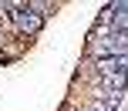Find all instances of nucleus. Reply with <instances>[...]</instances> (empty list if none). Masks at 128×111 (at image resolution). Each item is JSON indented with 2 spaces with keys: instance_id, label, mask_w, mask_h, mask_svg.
Wrapping results in <instances>:
<instances>
[{
  "instance_id": "nucleus-1",
  "label": "nucleus",
  "mask_w": 128,
  "mask_h": 111,
  "mask_svg": "<svg viewBox=\"0 0 128 111\" xmlns=\"http://www.w3.org/2000/svg\"><path fill=\"white\" fill-rule=\"evenodd\" d=\"M91 54H94L98 61L101 57H128V34H118V30L94 34V37H91Z\"/></svg>"
},
{
  "instance_id": "nucleus-3",
  "label": "nucleus",
  "mask_w": 128,
  "mask_h": 111,
  "mask_svg": "<svg viewBox=\"0 0 128 111\" xmlns=\"http://www.w3.org/2000/svg\"><path fill=\"white\" fill-rule=\"evenodd\" d=\"M98 74H101V78H108V74L128 78V57H101L98 61Z\"/></svg>"
},
{
  "instance_id": "nucleus-4",
  "label": "nucleus",
  "mask_w": 128,
  "mask_h": 111,
  "mask_svg": "<svg viewBox=\"0 0 128 111\" xmlns=\"http://www.w3.org/2000/svg\"><path fill=\"white\" fill-rule=\"evenodd\" d=\"M101 81L111 88V91H125V84H128V78H122V74H108V78H101Z\"/></svg>"
},
{
  "instance_id": "nucleus-2",
  "label": "nucleus",
  "mask_w": 128,
  "mask_h": 111,
  "mask_svg": "<svg viewBox=\"0 0 128 111\" xmlns=\"http://www.w3.org/2000/svg\"><path fill=\"white\" fill-rule=\"evenodd\" d=\"M10 20H14V27H17L20 34H37L40 27H44V17H40V13H34L30 7H20L17 13H10Z\"/></svg>"
}]
</instances>
